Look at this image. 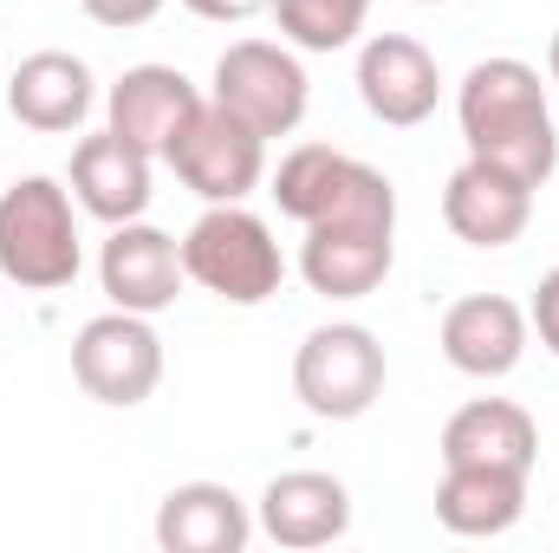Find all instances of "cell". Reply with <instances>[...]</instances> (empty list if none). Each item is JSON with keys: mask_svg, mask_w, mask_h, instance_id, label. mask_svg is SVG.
Masks as SVG:
<instances>
[{"mask_svg": "<svg viewBox=\"0 0 559 553\" xmlns=\"http://www.w3.org/2000/svg\"><path fill=\"white\" fill-rule=\"evenodd\" d=\"M455 118L468 156L547 189L559 169V131L547 111V85L527 59H481L455 85Z\"/></svg>", "mask_w": 559, "mask_h": 553, "instance_id": "1", "label": "cell"}, {"mask_svg": "<svg viewBox=\"0 0 559 553\" xmlns=\"http://www.w3.org/2000/svg\"><path fill=\"white\" fill-rule=\"evenodd\" d=\"M85 268L72 189L59 176H20L0 189V274L20 293H59Z\"/></svg>", "mask_w": 559, "mask_h": 553, "instance_id": "2", "label": "cell"}, {"mask_svg": "<svg viewBox=\"0 0 559 553\" xmlns=\"http://www.w3.org/2000/svg\"><path fill=\"white\" fill-rule=\"evenodd\" d=\"M182 274L195 280L202 293L228 299V306H261L274 299L280 280H286V261H280L274 228L241 209V202H209L195 215V228L182 235Z\"/></svg>", "mask_w": 559, "mask_h": 553, "instance_id": "3", "label": "cell"}, {"mask_svg": "<svg viewBox=\"0 0 559 553\" xmlns=\"http://www.w3.org/2000/svg\"><path fill=\"white\" fill-rule=\"evenodd\" d=\"M274 202L299 228H312V222H397L391 176L352 150H332V143H299L280 156Z\"/></svg>", "mask_w": 559, "mask_h": 553, "instance_id": "4", "label": "cell"}, {"mask_svg": "<svg viewBox=\"0 0 559 553\" xmlns=\"http://www.w3.org/2000/svg\"><path fill=\"white\" fill-rule=\"evenodd\" d=\"M384 345L371 326L358 319H332V326H312L293 352V398L325 423H352L384 398Z\"/></svg>", "mask_w": 559, "mask_h": 553, "instance_id": "5", "label": "cell"}, {"mask_svg": "<svg viewBox=\"0 0 559 553\" xmlns=\"http://www.w3.org/2000/svg\"><path fill=\"white\" fill-rule=\"evenodd\" d=\"M228 118H241L254 138H293L306 105H312V79L299 66L293 46L274 39H235L222 59H215V92H209Z\"/></svg>", "mask_w": 559, "mask_h": 553, "instance_id": "6", "label": "cell"}, {"mask_svg": "<svg viewBox=\"0 0 559 553\" xmlns=\"http://www.w3.org/2000/svg\"><path fill=\"white\" fill-rule=\"evenodd\" d=\"M72 378L92 404H111V411H138L143 398L163 385V339L143 313H98L79 326L72 339Z\"/></svg>", "mask_w": 559, "mask_h": 553, "instance_id": "7", "label": "cell"}, {"mask_svg": "<svg viewBox=\"0 0 559 553\" xmlns=\"http://www.w3.org/2000/svg\"><path fill=\"white\" fill-rule=\"evenodd\" d=\"M163 163L202 196V202H248L267 183V138H254L241 118H228L215 98L182 125V138L163 150Z\"/></svg>", "mask_w": 559, "mask_h": 553, "instance_id": "8", "label": "cell"}, {"mask_svg": "<svg viewBox=\"0 0 559 553\" xmlns=\"http://www.w3.org/2000/svg\"><path fill=\"white\" fill-rule=\"evenodd\" d=\"M358 98L378 125L417 131L423 118H436V98H442L436 52L411 33H371L358 46Z\"/></svg>", "mask_w": 559, "mask_h": 553, "instance_id": "9", "label": "cell"}, {"mask_svg": "<svg viewBox=\"0 0 559 553\" xmlns=\"http://www.w3.org/2000/svg\"><path fill=\"white\" fill-rule=\"evenodd\" d=\"M397 222H312L299 242V274L325 299H365L391 280Z\"/></svg>", "mask_w": 559, "mask_h": 553, "instance_id": "10", "label": "cell"}, {"mask_svg": "<svg viewBox=\"0 0 559 553\" xmlns=\"http://www.w3.org/2000/svg\"><path fill=\"white\" fill-rule=\"evenodd\" d=\"M182 242L176 235H163V228H150V222H118L111 228V242L98 248V286H105V299L111 306H124V313H143V319H156L163 306H176V293H182Z\"/></svg>", "mask_w": 559, "mask_h": 553, "instance_id": "11", "label": "cell"}, {"mask_svg": "<svg viewBox=\"0 0 559 553\" xmlns=\"http://www.w3.org/2000/svg\"><path fill=\"white\" fill-rule=\"evenodd\" d=\"M442 222H449V235L468 242V248H508V242H521L527 222H534V183H521V176H508V169L468 156V163L442 183Z\"/></svg>", "mask_w": 559, "mask_h": 553, "instance_id": "12", "label": "cell"}, {"mask_svg": "<svg viewBox=\"0 0 559 553\" xmlns=\"http://www.w3.org/2000/svg\"><path fill=\"white\" fill-rule=\"evenodd\" d=\"M254 528L274 548H293V553L332 548V541L352 534V489L338 475H325V469H286L261 489Z\"/></svg>", "mask_w": 559, "mask_h": 553, "instance_id": "13", "label": "cell"}, {"mask_svg": "<svg viewBox=\"0 0 559 553\" xmlns=\"http://www.w3.org/2000/svg\"><path fill=\"white\" fill-rule=\"evenodd\" d=\"M150 196H156V156L150 150L118 138L111 125L98 138H79V150H72V202L85 215L118 228V222H138L150 209Z\"/></svg>", "mask_w": 559, "mask_h": 553, "instance_id": "14", "label": "cell"}, {"mask_svg": "<svg viewBox=\"0 0 559 553\" xmlns=\"http://www.w3.org/2000/svg\"><path fill=\"white\" fill-rule=\"evenodd\" d=\"M92 105H98V79H92V66L79 59V52H26L20 66H13V79H7V111L26 125V131H39V138H66V131H79L85 118H92Z\"/></svg>", "mask_w": 559, "mask_h": 553, "instance_id": "15", "label": "cell"}, {"mask_svg": "<svg viewBox=\"0 0 559 553\" xmlns=\"http://www.w3.org/2000/svg\"><path fill=\"white\" fill-rule=\"evenodd\" d=\"M527 339L534 326L508 293H468L442 313V358L462 378H508L527 358Z\"/></svg>", "mask_w": 559, "mask_h": 553, "instance_id": "16", "label": "cell"}, {"mask_svg": "<svg viewBox=\"0 0 559 553\" xmlns=\"http://www.w3.org/2000/svg\"><path fill=\"white\" fill-rule=\"evenodd\" d=\"M202 111V92L176 72V66H131L111 92H105V118L118 138H131L138 150L163 156L182 138V125Z\"/></svg>", "mask_w": 559, "mask_h": 553, "instance_id": "17", "label": "cell"}, {"mask_svg": "<svg viewBox=\"0 0 559 553\" xmlns=\"http://www.w3.org/2000/svg\"><path fill=\"white\" fill-rule=\"evenodd\" d=\"M527 515V469H488V462H442L436 482V521L462 541H495Z\"/></svg>", "mask_w": 559, "mask_h": 553, "instance_id": "18", "label": "cell"}, {"mask_svg": "<svg viewBox=\"0 0 559 553\" xmlns=\"http://www.w3.org/2000/svg\"><path fill=\"white\" fill-rule=\"evenodd\" d=\"M248 541H254V515L228 482H182L156 508L163 553H241Z\"/></svg>", "mask_w": 559, "mask_h": 553, "instance_id": "19", "label": "cell"}, {"mask_svg": "<svg viewBox=\"0 0 559 553\" xmlns=\"http://www.w3.org/2000/svg\"><path fill=\"white\" fill-rule=\"evenodd\" d=\"M540 423L514 398H475L442 423V462H488V469H534Z\"/></svg>", "mask_w": 559, "mask_h": 553, "instance_id": "20", "label": "cell"}, {"mask_svg": "<svg viewBox=\"0 0 559 553\" xmlns=\"http://www.w3.org/2000/svg\"><path fill=\"white\" fill-rule=\"evenodd\" d=\"M371 0H274V20L286 33V46L299 52H338L365 33Z\"/></svg>", "mask_w": 559, "mask_h": 553, "instance_id": "21", "label": "cell"}, {"mask_svg": "<svg viewBox=\"0 0 559 553\" xmlns=\"http://www.w3.org/2000/svg\"><path fill=\"white\" fill-rule=\"evenodd\" d=\"M79 7H85V20H98L111 33H131V26H150L169 0H79Z\"/></svg>", "mask_w": 559, "mask_h": 553, "instance_id": "22", "label": "cell"}, {"mask_svg": "<svg viewBox=\"0 0 559 553\" xmlns=\"http://www.w3.org/2000/svg\"><path fill=\"white\" fill-rule=\"evenodd\" d=\"M527 326L540 332V345L559 358V268H554V274H540V286H534V306H527Z\"/></svg>", "mask_w": 559, "mask_h": 553, "instance_id": "23", "label": "cell"}, {"mask_svg": "<svg viewBox=\"0 0 559 553\" xmlns=\"http://www.w3.org/2000/svg\"><path fill=\"white\" fill-rule=\"evenodd\" d=\"M195 20H209V26H241V20H261V13H274V0H182Z\"/></svg>", "mask_w": 559, "mask_h": 553, "instance_id": "24", "label": "cell"}, {"mask_svg": "<svg viewBox=\"0 0 559 553\" xmlns=\"http://www.w3.org/2000/svg\"><path fill=\"white\" fill-rule=\"evenodd\" d=\"M547 79L559 85V26H554V39H547Z\"/></svg>", "mask_w": 559, "mask_h": 553, "instance_id": "25", "label": "cell"}, {"mask_svg": "<svg viewBox=\"0 0 559 553\" xmlns=\"http://www.w3.org/2000/svg\"><path fill=\"white\" fill-rule=\"evenodd\" d=\"M417 7H442V0H417Z\"/></svg>", "mask_w": 559, "mask_h": 553, "instance_id": "26", "label": "cell"}]
</instances>
